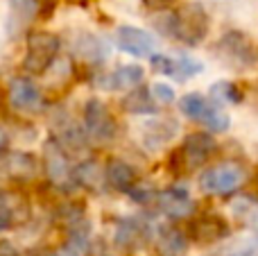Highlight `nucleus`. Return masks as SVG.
Wrapping results in <instances>:
<instances>
[{"label": "nucleus", "mask_w": 258, "mask_h": 256, "mask_svg": "<svg viewBox=\"0 0 258 256\" xmlns=\"http://www.w3.org/2000/svg\"><path fill=\"white\" fill-rule=\"evenodd\" d=\"M163 34L172 36V39L181 41L186 45H200L209 34V14L204 12V7L197 3L181 5L177 12L163 16L161 21H156Z\"/></svg>", "instance_id": "obj_1"}, {"label": "nucleus", "mask_w": 258, "mask_h": 256, "mask_svg": "<svg viewBox=\"0 0 258 256\" xmlns=\"http://www.w3.org/2000/svg\"><path fill=\"white\" fill-rule=\"evenodd\" d=\"M215 57L236 71H251L258 68V45L245 32L231 30L215 43Z\"/></svg>", "instance_id": "obj_2"}, {"label": "nucleus", "mask_w": 258, "mask_h": 256, "mask_svg": "<svg viewBox=\"0 0 258 256\" xmlns=\"http://www.w3.org/2000/svg\"><path fill=\"white\" fill-rule=\"evenodd\" d=\"M179 109L186 118L195 122H202L204 127H209L211 132H227L231 125V118L224 111L222 104H218L215 100L204 98L200 93H188L179 100Z\"/></svg>", "instance_id": "obj_3"}, {"label": "nucleus", "mask_w": 258, "mask_h": 256, "mask_svg": "<svg viewBox=\"0 0 258 256\" xmlns=\"http://www.w3.org/2000/svg\"><path fill=\"white\" fill-rule=\"evenodd\" d=\"M59 45H61V41L52 32H32L30 39H27V52L23 59V68L27 73H34V75L45 73L57 59Z\"/></svg>", "instance_id": "obj_4"}, {"label": "nucleus", "mask_w": 258, "mask_h": 256, "mask_svg": "<svg viewBox=\"0 0 258 256\" xmlns=\"http://www.w3.org/2000/svg\"><path fill=\"white\" fill-rule=\"evenodd\" d=\"M245 181V170L238 163L227 161L202 172L200 188L209 195H229Z\"/></svg>", "instance_id": "obj_5"}, {"label": "nucleus", "mask_w": 258, "mask_h": 256, "mask_svg": "<svg viewBox=\"0 0 258 256\" xmlns=\"http://www.w3.org/2000/svg\"><path fill=\"white\" fill-rule=\"evenodd\" d=\"M43 159H45V170H48V177L57 188L61 190H73L77 186L75 179V168H71L66 157V150L59 145L57 139L48 141L43 148Z\"/></svg>", "instance_id": "obj_6"}, {"label": "nucleus", "mask_w": 258, "mask_h": 256, "mask_svg": "<svg viewBox=\"0 0 258 256\" xmlns=\"http://www.w3.org/2000/svg\"><path fill=\"white\" fill-rule=\"evenodd\" d=\"M84 132L95 143H109L116 136V120L98 98L84 104Z\"/></svg>", "instance_id": "obj_7"}, {"label": "nucleus", "mask_w": 258, "mask_h": 256, "mask_svg": "<svg viewBox=\"0 0 258 256\" xmlns=\"http://www.w3.org/2000/svg\"><path fill=\"white\" fill-rule=\"evenodd\" d=\"M152 68L161 75L174 77L177 82H186L190 77L200 75L204 71V63L195 57L179 54V57H168V54H152Z\"/></svg>", "instance_id": "obj_8"}, {"label": "nucleus", "mask_w": 258, "mask_h": 256, "mask_svg": "<svg viewBox=\"0 0 258 256\" xmlns=\"http://www.w3.org/2000/svg\"><path fill=\"white\" fill-rule=\"evenodd\" d=\"M218 150V143L211 134L206 132H192L183 139V145L179 150V157L183 159L186 168H200L202 163H206L213 152Z\"/></svg>", "instance_id": "obj_9"}, {"label": "nucleus", "mask_w": 258, "mask_h": 256, "mask_svg": "<svg viewBox=\"0 0 258 256\" xmlns=\"http://www.w3.org/2000/svg\"><path fill=\"white\" fill-rule=\"evenodd\" d=\"M150 234V225L136 216L120 218L113 225V243L120 249H138L141 245H145Z\"/></svg>", "instance_id": "obj_10"}, {"label": "nucleus", "mask_w": 258, "mask_h": 256, "mask_svg": "<svg viewBox=\"0 0 258 256\" xmlns=\"http://www.w3.org/2000/svg\"><path fill=\"white\" fill-rule=\"evenodd\" d=\"M116 43L120 50L134 57H152L156 50V39L141 27L122 25L116 30Z\"/></svg>", "instance_id": "obj_11"}, {"label": "nucleus", "mask_w": 258, "mask_h": 256, "mask_svg": "<svg viewBox=\"0 0 258 256\" xmlns=\"http://www.w3.org/2000/svg\"><path fill=\"white\" fill-rule=\"evenodd\" d=\"M156 204H159V211L163 216L179 220V218H190L195 211V202H192L190 193L181 186H172V188H165L156 195Z\"/></svg>", "instance_id": "obj_12"}, {"label": "nucleus", "mask_w": 258, "mask_h": 256, "mask_svg": "<svg viewBox=\"0 0 258 256\" xmlns=\"http://www.w3.org/2000/svg\"><path fill=\"white\" fill-rule=\"evenodd\" d=\"M188 236L200 245H211L229 236V225L224 218L215 216V213H206L190 222L188 227Z\"/></svg>", "instance_id": "obj_13"}, {"label": "nucleus", "mask_w": 258, "mask_h": 256, "mask_svg": "<svg viewBox=\"0 0 258 256\" xmlns=\"http://www.w3.org/2000/svg\"><path fill=\"white\" fill-rule=\"evenodd\" d=\"M9 102L18 111H39L43 104V93L32 80L16 77L9 84Z\"/></svg>", "instance_id": "obj_14"}, {"label": "nucleus", "mask_w": 258, "mask_h": 256, "mask_svg": "<svg viewBox=\"0 0 258 256\" xmlns=\"http://www.w3.org/2000/svg\"><path fill=\"white\" fill-rule=\"evenodd\" d=\"M143 77H145V73H143L141 66H136V63H125V66H118L116 71L109 73V75L107 73L100 75L98 80H95V84L107 91H134L143 84Z\"/></svg>", "instance_id": "obj_15"}, {"label": "nucleus", "mask_w": 258, "mask_h": 256, "mask_svg": "<svg viewBox=\"0 0 258 256\" xmlns=\"http://www.w3.org/2000/svg\"><path fill=\"white\" fill-rule=\"evenodd\" d=\"M104 181L111 186L113 190H120V193H129L136 184V170L129 166L122 159H111L104 168Z\"/></svg>", "instance_id": "obj_16"}, {"label": "nucleus", "mask_w": 258, "mask_h": 256, "mask_svg": "<svg viewBox=\"0 0 258 256\" xmlns=\"http://www.w3.org/2000/svg\"><path fill=\"white\" fill-rule=\"evenodd\" d=\"M159 256H183L188 249V236L177 227H161L156 236Z\"/></svg>", "instance_id": "obj_17"}, {"label": "nucleus", "mask_w": 258, "mask_h": 256, "mask_svg": "<svg viewBox=\"0 0 258 256\" xmlns=\"http://www.w3.org/2000/svg\"><path fill=\"white\" fill-rule=\"evenodd\" d=\"M75 50L89 63H102L109 59V43L95 34H82L75 43Z\"/></svg>", "instance_id": "obj_18"}, {"label": "nucleus", "mask_w": 258, "mask_h": 256, "mask_svg": "<svg viewBox=\"0 0 258 256\" xmlns=\"http://www.w3.org/2000/svg\"><path fill=\"white\" fill-rule=\"evenodd\" d=\"M57 125V141L59 145H66V148H73V150H82L86 143V132L84 127H80L71 116H61L59 120H54Z\"/></svg>", "instance_id": "obj_19"}, {"label": "nucleus", "mask_w": 258, "mask_h": 256, "mask_svg": "<svg viewBox=\"0 0 258 256\" xmlns=\"http://www.w3.org/2000/svg\"><path fill=\"white\" fill-rule=\"evenodd\" d=\"M3 166L5 170L9 172L12 177L16 179H30L32 175L36 172V161L32 154L27 152H12L3 159Z\"/></svg>", "instance_id": "obj_20"}, {"label": "nucleus", "mask_w": 258, "mask_h": 256, "mask_svg": "<svg viewBox=\"0 0 258 256\" xmlns=\"http://www.w3.org/2000/svg\"><path fill=\"white\" fill-rule=\"evenodd\" d=\"M122 107L129 113H156L154 98H152L150 89H143V86L129 91L125 95V100H122Z\"/></svg>", "instance_id": "obj_21"}, {"label": "nucleus", "mask_w": 258, "mask_h": 256, "mask_svg": "<svg viewBox=\"0 0 258 256\" xmlns=\"http://www.w3.org/2000/svg\"><path fill=\"white\" fill-rule=\"evenodd\" d=\"M211 100H215L218 104H238L242 100V91L238 89L233 82L229 80H220L215 84H211Z\"/></svg>", "instance_id": "obj_22"}, {"label": "nucleus", "mask_w": 258, "mask_h": 256, "mask_svg": "<svg viewBox=\"0 0 258 256\" xmlns=\"http://www.w3.org/2000/svg\"><path fill=\"white\" fill-rule=\"evenodd\" d=\"M174 134H177V122L174 120H159V122L145 125V141L152 143L154 148L165 143V141H170Z\"/></svg>", "instance_id": "obj_23"}, {"label": "nucleus", "mask_w": 258, "mask_h": 256, "mask_svg": "<svg viewBox=\"0 0 258 256\" xmlns=\"http://www.w3.org/2000/svg\"><path fill=\"white\" fill-rule=\"evenodd\" d=\"M211 256H258V236L256 238H236Z\"/></svg>", "instance_id": "obj_24"}, {"label": "nucleus", "mask_w": 258, "mask_h": 256, "mask_svg": "<svg viewBox=\"0 0 258 256\" xmlns=\"http://www.w3.org/2000/svg\"><path fill=\"white\" fill-rule=\"evenodd\" d=\"M75 179H77V184L95 188V186L104 179V170L95 161H84L82 166L75 168Z\"/></svg>", "instance_id": "obj_25"}, {"label": "nucleus", "mask_w": 258, "mask_h": 256, "mask_svg": "<svg viewBox=\"0 0 258 256\" xmlns=\"http://www.w3.org/2000/svg\"><path fill=\"white\" fill-rule=\"evenodd\" d=\"M231 209H233V213H236V216L251 218V216H256V213H258V202L254 198H238L236 202L231 204Z\"/></svg>", "instance_id": "obj_26"}, {"label": "nucleus", "mask_w": 258, "mask_h": 256, "mask_svg": "<svg viewBox=\"0 0 258 256\" xmlns=\"http://www.w3.org/2000/svg\"><path fill=\"white\" fill-rule=\"evenodd\" d=\"M156 195L159 193H154V188L152 186H147V184H134V188L129 190V198L134 200V202H138V204H147V202H152V200H156Z\"/></svg>", "instance_id": "obj_27"}, {"label": "nucleus", "mask_w": 258, "mask_h": 256, "mask_svg": "<svg viewBox=\"0 0 258 256\" xmlns=\"http://www.w3.org/2000/svg\"><path fill=\"white\" fill-rule=\"evenodd\" d=\"M152 98H154V102H161V104H170L174 100V91L170 84H163V82H156L154 86L150 89Z\"/></svg>", "instance_id": "obj_28"}, {"label": "nucleus", "mask_w": 258, "mask_h": 256, "mask_svg": "<svg viewBox=\"0 0 258 256\" xmlns=\"http://www.w3.org/2000/svg\"><path fill=\"white\" fill-rule=\"evenodd\" d=\"M14 225V209L9 204L7 195L0 193V231H7Z\"/></svg>", "instance_id": "obj_29"}, {"label": "nucleus", "mask_w": 258, "mask_h": 256, "mask_svg": "<svg viewBox=\"0 0 258 256\" xmlns=\"http://www.w3.org/2000/svg\"><path fill=\"white\" fill-rule=\"evenodd\" d=\"M86 249H82V247H77L75 243H71V240H66V243L61 245L59 249H54L50 256H84Z\"/></svg>", "instance_id": "obj_30"}, {"label": "nucleus", "mask_w": 258, "mask_h": 256, "mask_svg": "<svg viewBox=\"0 0 258 256\" xmlns=\"http://www.w3.org/2000/svg\"><path fill=\"white\" fill-rule=\"evenodd\" d=\"M0 256H21V254H18V249L14 247L12 243L3 240V243H0Z\"/></svg>", "instance_id": "obj_31"}, {"label": "nucleus", "mask_w": 258, "mask_h": 256, "mask_svg": "<svg viewBox=\"0 0 258 256\" xmlns=\"http://www.w3.org/2000/svg\"><path fill=\"white\" fill-rule=\"evenodd\" d=\"M145 3V7H150V9H165L172 0H143Z\"/></svg>", "instance_id": "obj_32"}, {"label": "nucleus", "mask_w": 258, "mask_h": 256, "mask_svg": "<svg viewBox=\"0 0 258 256\" xmlns=\"http://www.w3.org/2000/svg\"><path fill=\"white\" fill-rule=\"evenodd\" d=\"M3 145H5V134L0 132V148H3Z\"/></svg>", "instance_id": "obj_33"}]
</instances>
